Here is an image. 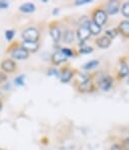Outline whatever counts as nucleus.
Listing matches in <instances>:
<instances>
[{
    "mask_svg": "<svg viewBox=\"0 0 129 150\" xmlns=\"http://www.w3.org/2000/svg\"><path fill=\"white\" fill-rule=\"evenodd\" d=\"M118 33L119 35H121L124 39L129 40V21L128 19H124V21H121L118 25L116 26Z\"/></svg>",
    "mask_w": 129,
    "mask_h": 150,
    "instance_id": "nucleus-14",
    "label": "nucleus"
},
{
    "mask_svg": "<svg viewBox=\"0 0 129 150\" xmlns=\"http://www.w3.org/2000/svg\"><path fill=\"white\" fill-rule=\"evenodd\" d=\"M93 80L95 81L96 85L99 89L103 91H110L114 86L115 78L110 74H99L93 73Z\"/></svg>",
    "mask_w": 129,
    "mask_h": 150,
    "instance_id": "nucleus-1",
    "label": "nucleus"
},
{
    "mask_svg": "<svg viewBox=\"0 0 129 150\" xmlns=\"http://www.w3.org/2000/svg\"><path fill=\"white\" fill-rule=\"evenodd\" d=\"M0 70L5 72L6 74L14 73L17 70V63L11 58H4L0 62Z\"/></svg>",
    "mask_w": 129,
    "mask_h": 150,
    "instance_id": "nucleus-10",
    "label": "nucleus"
},
{
    "mask_svg": "<svg viewBox=\"0 0 129 150\" xmlns=\"http://www.w3.org/2000/svg\"><path fill=\"white\" fill-rule=\"evenodd\" d=\"M78 71L75 68H72L69 64H66L60 69V80L62 83H69L75 77Z\"/></svg>",
    "mask_w": 129,
    "mask_h": 150,
    "instance_id": "nucleus-7",
    "label": "nucleus"
},
{
    "mask_svg": "<svg viewBox=\"0 0 129 150\" xmlns=\"http://www.w3.org/2000/svg\"><path fill=\"white\" fill-rule=\"evenodd\" d=\"M111 44H112V41H111L109 38H107L105 35L98 37L97 39L95 40V45L97 46L98 48H100V49H108L111 46Z\"/></svg>",
    "mask_w": 129,
    "mask_h": 150,
    "instance_id": "nucleus-15",
    "label": "nucleus"
},
{
    "mask_svg": "<svg viewBox=\"0 0 129 150\" xmlns=\"http://www.w3.org/2000/svg\"><path fill=\"white\" fill-rule=\"evenodd\" d=\"M99 64H100V61L97 60V59H95V60H91V61H89V62L85 63L84 65L82 66V69L86 70V71H90V70L95 69L97 66H99Z\"/></svg>",
    "mask_w": 129,
    "mask_h": 150,
    "instance_id": "nucleus-20",
    "label": "nucleus"
},
{
    "mask_svg": "<svg viewBox=\"0 0 129 150\" xmlns=\"http://www.w3.org/2000/svg\"><path fill=\"white\" fill-rule=\"evenodd\" d=\"M104 5V8L106 10L107 14L108 15H115L121 9L122 3L118 0H110V1L106 2Z\"/></svg>",
    "mask_w": 129,
    "mask_h": 150,
    "instance_id": "nucleus-11",
    "label": "nucleus"
},
{
    "mask_svg": "<svg viewBox=\"0 0 129 150\" xmlns=\"http://www.w3.org/2000/svg\"><path fill=\"white\" fill-rule=\"evenodd\" d=\"M6 53H9L10 58L13 59L14 61L19 60H26L29 57V53L26 50L23 49L20 46V43H11L6 49Z\"/></svg>",
    "mask_w": 129,
    "mask_h": 150,
    "instance_id": "nucleus-2",
    "label": "nucleus"
},
{
    "mask_svg": "<svg viewBox=\"0 0 129 150\" xmlns=\"http://www.w3.org/2000/svg\"><path fill=\"white\" fill-rule=\"evenodd\" d=\"M91 0H77L75 2V5H83V4H88L91 3Z\"/></svg>",
    "mask_w": 129,
    "mask_h": 150,
    "instance_id": "nucleus-30",
    "label": "nucleus"
},
{
    "mask_svg": "<svg viewBox=\"0 0 129 150\" xmlns=\"http://www.w3.org/2000/svg\"><path fill=\"white\" fill-rule=\"evenodd\" d=\"M76 33L73 30H65L62 35V40L65 44H72L75 40Z\"/></svg>",
    "mask_w": 129,
    "mask_h": 150,
    "instance_id": "nucleus-16",
    "label": "nucleus"
},
{
    "mask_svg": "<svg viewBox=\"0 0 129 150\" xmlns=\"http://www.w3.org/2000/svg\"><path fill=\"white\" fill-rule=\"evenodd\" d=\"M20 46L24 50L27 51L29 54H31V53H36L39 50V48H40V44H39V42H26V41H22L20 43Z\"/></svg>",
    "mask_w": 129,
    "mask_h": 150,
    "instance_id": "nucleus-13",
    "label": "nucleus"
},
{
    "mask_svg": "<svg viewBox=\"0 0 129 150\" xmlns=\"http://www.w3.org/2000/svg\"><path fill=\"white\" fill-rule=\"evenodd\" d=\"M49 32H50V36H51L52 42L54 44H59L62 40V35H63V30H61V25H60V21H52L49 25Z\"/></svg>",
    "mask_w": 129,
    "mask_h": 150,
    "instance_id": "nucleus-8",
    "label": "nucleus"
},
{
    "mask_svg": "<svg viewBox=\"0 0 129 150\" xmlns=\"http://www.w3.org/2000/svg\"><path fill=\"white\" fill-rule=\"evenodd\" d=\"M120 144L124 147V149H125V150H129V137L121 139V141H120Z\"/></svg>",
    "mask_w": 129,
    "mask_h": 150,
    "instance_id": "nucleus-28",
    "label": "nucleus"
},
{
    "mask_svg": "<svg viewBox=\"0 0 129 150\" xmlns=\"http://www.w3.org/2000/svg\"><path fill=\"white\" fill-rule=\"evenodd\" d=\"M129 76V63L127 57H120L118 60V68L115 74V80L121 81L122 79Z\"/></svg>",
    "mask_w": 129,
    "mask_h": 150,
    "instance_id": "nucleus-5",
    "label": "nucleus"
},
{
    "mask_svg": "<svg viewBox=\"0 0 129 150\" xmlns=\"http://www.w3.org/2000/svg\"><path fill=\"white\" fill-rule=\"evenodd\" d=\"M88 26H89V30H90V33L92 36H95V37H100V34L102 33V30L103 28L99 26L98 25H96L94 21H92L91 19L88 21Z\"/></svg>",
    "mask_w": 129,
    "mask_h": 150,
    "instance_id": "nucleus-17",
    "label": "nucleus"
},
{
    "mask_svg": "<svg viewBox=\"0 0 129 150\" xmlns=\"http://www.w3.org/2000/svg\"><path fill=\"white\" fill-rule=\"evenodd\" d=\"M118 35H119V33H118V30L117 28H109V30H105V36L107 38H109V39L112 41L113 39H115Z\"/></svg>",
    "mask_w": 129,
    "mask_h": 150,
    "instance_id": "nucleus-21",
    "label": "nucleus"
},
{
    "mask_svg": "<svg viewBox=\"0 0 129 150\" xmlns=\"http://www.w3.org/2000/svg\"><path fill=\"white\" fill-rule=\"evenodd\" d=\"M15 36V32L13 30H5V39L8 42H11L13 40V38Z\"/></svg>",
    "mask_w": 129,
    "mask_h": 150,
    "instance_id": "nucleus-26",
    "label": "nucleus"
},
{
    "mask_svg": "<svg viewBox=\"0 0 129 150\" xmlns=\"http://www.w3.org/2000/svg\"><path fill=\"white\" fill-rule=\"evenodd\" d=\"M68 62V58L62 53V51L56 50L51 56V64L52 66H60Z\"/></svg>",
    "mask_w": 129,
    "mask_h": 150,
    "instance_id": "nucleus-12",
    "label": "nucleus"
},
{
    "mask_svg": "<svg viewBox=\"0 0 129 150\" xmlns=\"http://www.w3.org/2000/svg\"><path fill=\"white\" fill-rule=\"evenodd\" d=\"M0 150H6V149H0Z\"/></svg>",
    "mask_w": 129,
    "mask_h": 150,
    "instance_id": "nucleus-35",
    "label": "nucleus"
},
{
    "mask_svg": "<svg viewBox=\"0 0 129 150\" xmlns=\"http://www.w3.org/2000/svg\"><path fill=\"white\" fill-rule=\"evenodd\" d=\"M14 84L16 86H23L25 84V76L23 74L18 75L14 78Z\"/></svg>",
    "mask_w": 129,
    "mask_h": 150,
    "instance_id": "nucleus-23",
    "label": "nucleus"
},
{
    "mask_svg": "<svg viewBox=\"0 0 129 150\" xmlns=\"http://www.w3.org/2000/svg\"><path fill=\"white\" fill-rule=\"evenodd\" d=\"M58 13H59L58 8H56V10H54V11H52V14H58Z\"/></svg>",
    "mask_w": 129,
    "mask_h": 150,
    "instance_id": "nucleus-33",
    "label": "nucleus"
},
{
    "mask_svg": "<svg viewBox=\"0 0 129 150\" xmlns=\"http://www.w3.org/2000/svg\"><path fill=\"white\" fill-rule=\"evenodd\" d=\"M77 51H78V55H87L93 53L94 48L91 47V46H83V47L79 48Z\"/></svg>",
    "mask_w": 129,
    "mask_h": 150,
    "instance_id": "nucleus-22",
    "label": "nucleus"
},
{
    "mask_svg": "<svg viewBox=\"0 0 129 150\" xmlns=\"http://www.w3.org/2000/svg\"><path fill=\"white\" fill-rule=\"evenodd\" d=\"M36 5L31 2H26L19 6V11L22 13H32L36 11Z\"/></svg>",
    "mask_w": 129,
    "mask_h": 150,
    "instance_id": "nucleus-18",
    "label": "nucleus"
},
{
    "mask_svg": "<svg viewBox=\"0 0 129 150\" xmlns=\"http://www.w3.org/2000/svg\"><path fill=\"white\" fill-rule=\"evenodd\" d=\"M8 80V74H6L5 72L0 70V85H3L7 82Z\"/></svg>",
    "mask_w": 129,
    "mask_h": 150,
    "instance_id": "nucleus-27",
    "label": "nucleus"
},
{
    "mask_svg": "<svg viewBox=\"0 0 129 150\" xmlns=\"http://www.w3.org/2000/svg\"><path fill=\"white\" fill-rule=\"evenodd\" d=\"M121 13L124 17L129 18V2H124L121 5Z\"/></svg>",
    "mask_w": 129,
    "mask_h": 150,
    "instance_id": "nucleus-24",
    "label": "nucleus"
},
{
    "mask_svg": "<svg viewBox=\"0 0 129 150\" xmlns=\"http://www.w3.org/2000/svg\"><path fill=\"white\" fill-rule=\"evenodd\" d=\"M9 6V4H8V2L6 1H0V9H6V8Z\"/></svg>",
    "mask_w": 129,
    "mask_h": 150,
    "instance_id": "nucleus-31",
    "label": "nucleus"
},
{
    "mask_svg": "<svg viewBox=\"0 0 129 150\" xmlns=\"http://www.w3.org/2000/svg\"><path fill=\"white\" fill-rule=\"evenodd\" d=\"M47 75H49V76H54V77L60 78V70H58L54 67H51L47 69Z\"/></svg>",
    "mask_w": 129,
    "mask_h": 150,
    "instance_id": "nucleus-25",
    "label": "nucleus"
},
{
    "mask_svg": "<svg viewBox=\"0 0 129 150\" xmlns=\"http://www.w3.org/2000/svg\"><path fill=\"white\" fill-rule=\"evenodd\" d=\"M89 21H90V19H89ZM89 21H87L86 23H81L78 26L77 30H76V37H77V39L79 41V46H80V47L85 46V43H86L92 36L90 30H89V26H88Z\"/></svg>",
    "mask_w": 129,
    "mask_h": 150,
    "instance_id": "nucleus-4",
    "label": "nucleus"
},
{
    "mask_svg": "<svg viewBox=\"0 0 129 150\" xmlns=\"http://www.w3.org/2000/svg\"><path fill=\"white\" fill-rule=\"evenodd\" d=\"M2 108H3V103H0V112H1Z\"/></svg>",
    "mask_w": 129,
    "mask_h": 150,
    "instance_id": "nucleus-34",
    "label": "nucleus"
},
{
    "mask_svg": "<svg viewBox=\"0 0 129 150\" xmlns=\"http://www.w3.org/2000/svg\"><path fill=\"white\" fill-rule=\"evenodd\" d=\"M21 38L23 41L26 42H39L40 32L36 26H29L21 33Z\"/></svg>",
    "mask_w": 129,
    "mask_h": 150,
    "instance_id": "nucleus-9",
    "label": "nucleus"
},
{
    "mask_svg": "<svg viewBox=\"0 0 129 150\" xmlns=\"http://www.w3.org/2000/svg\"><path fill=\"white\" fill-rule=\"evenodd\" d=\"M76 89H77L79 93L87 94L95 92L98 89V87L93 79H87V80L80 81V82L76 83Z\"/></svg>",
    "mask_w": 129,
    "mask_h": 150,
    "instance_id": "nucleus-6",
    "label": "nucleus"
},
{
    "mask_svg": "<svg viewBox=\"0 0 129 150\" xmlns=\"http://www.w3.org/2000/svg\"><path fill=\"white\" fill-rule=\"evenodd\" d=\"M110 150H125V149H124V147L119 142V143H114V144L111 145Z\"/></svg>",
    "mask_w": 129,
    "mask_h": 150,
    "instance_id": "nucleus-29",
    "label": "nucleus"
},
{
    "mask_svg": "<svg viewBox=\"0 0 129 150\" xmlns=\"http://www.w3.org/2000/svg\"><path fill=\"white\" fill-rule=\"evenodd\" d=\"M4 98H5V94H4L3 90H2L1 86H0V103H3Z\"/></svg>",
    "mask_w": 129,
    "mask_h": 150,
    "instance_id": "nucleus-32",
    "label": "nucleus"
},
{
    "mask_svg": "<svg viewBox=\"0 0 129 150\" xmlns=\"http://www.w3.org/2000/svg\"><path fill=\"white\" fill-rule=\"evenodd\" d=\"M61 51H62V53L68 59L75 58V57L78 56V51L75 49H71V48H68V47H63V48H61Z\"/></svg>",
    "mask_w": 129,
    "mask_h": 150,
    "instance_id": "nucleus-19",
    "label": "nucleus"
},
{
    "mask_svg": "<svg viewBox=\"0 0 129 150\" xmlns=\"http://www.w3.org/2000/svg\"><path fill=\"white\" fill-rule=\"evenodd\" d=\"M108 18L109 15L107 14L103 4H100V5L96 6L91 10V21H94L96 25L101 26V28L106 25Z\"/></svg>",
    "mask_w": 129,
    "mask_h": 150,
    "instance_id": "nucleus-3",
    "label": "nucleus"
}]
</instances>
